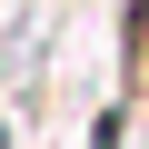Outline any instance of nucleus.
Returning <instances> with one entry per match:
<instances>
[{"label": "nucleus", "mask_w": 149, "mask_h": 149, "mask_svg": "<svg viewBox=\"0 0 149 149\" xmlns=\"http://www.w3.org/2000/svg\"><path fill=\"white\" fill-rule=\"evenodd\" d=\"M0 149H20V139H10V119H0Z\"/></svg>", "instance_id": "obj_1"}]
</instances>
